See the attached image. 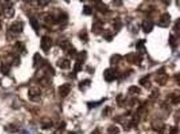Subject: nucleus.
I'll use <instances>...</instances> for the list:
<instances>
[{
  "instance_id": "1",
  "label": "nucleus",
  "mask_w": 180,
  "mask_h": 134,
  "mask_svg": "<svg viewBox=\"0 0 180 134\" xmlns=\"http://www.w3.org/2000/svg\"><path fill=\"white\" fill-rule=\"evenodd\" d=\"M52 44V41L51 37L47 36H43L41 39V48L43 49V52H47L51 48Z\"/></svg>"
},
{
  "instance_id": "2",
  "label": "nucleus",
  "mask_w": 180,
  "mask_h": 134,
  "mask_svg": "<svg viewBox=\"0 0 180 134\" xmlns=\"http://www.w3.org/2000/svg\"><path fill=\"white\" fill-rule=\"evenodd\" d=\"M155 80L159 85H164L166 84L167 80H168V75L164 73V68H161V70L158 71V75L155 78Z\"/></svg>"
},
{
  "instance_id": "3",
  "label": "nucleus",
  "mask_w": 180,
  "mask_h": 134,
  "mask_svg": "<svg viewBox=\"0 0 180 134\" xmlns=\"http://www.w3.org/2000/svg\"><path fill=\"white\" fill-rule=\"evenodd\" d=\"M28 95L32 100H37V99H39L40 95H41V89L37 87H32L29 89Z\"/></svg>"
},
{
  "instance_id": "4",
  "label": "nucleus",
  "mask_w": 180,
  "mask_h": 134,
  "mask_svg": "<svg viewBox=\"0 0 180 134\" xmlns=\"http://www.w3.org/2000/svg\"><path fill=\"white\" fill-rule=\"evenodd\" d=\"M104 78L107 82H111L116 79V71L113 69H106L104 72Z\"/></svg>"
},
{
  "instance_id": "5",
  "label": "nucleus",
  "mask_w": 180,
  "mask_h": 134,
  "mask_svg": "<svg viewBox=\"0 0 180 134\" xmlns=\"http://www.w3.org/2000/svg\"><path fill=\"white\" fill-rule=\"evenodd\" d=\"M71 90V85L70 84H64L59 87V94L61 97H66L69 95V93Z\"/></svg>"
},
{
  "instance_id": "6",
  "label": "nucleus",
  "mask_w": 180,
  "mask_h": 134,
  "mask_svg": "<svg viewBox=\"0 0 180 134\" xmlns=\"http://www.w3.org/2000/svg\"><path fill=\"white\" fill-rule=\"evenodd\" d=\"M22 29H23V25L20 22H14L10 26V30L15 33H20L22 32Z\"/></svg>"
},
{
  "instance_id": "7",
  "label": "nucleus",
  "mask_w": 180,
  "mask_h": 134,
  "mask_svg": "<svg viewBox=\"0 0 180 134\" xmlns=\"http://www.w3.org/2000/svg\"><path fill=\"white\" fill-rule=\"evenodd\" d=\"M142 28H143V31L145 33H150L154 28V23L152 22L144 20L142 23Z\"/></svg>"
},
{
  "instance_id": "8",
  "label": "nucleus",
  "mask_w": 180,
  "mask_h": 134,
  "mask_svg": "<svg viewBox=\"0 0 180 134\" xmlns=\"http://www.w3.org/2000/svg\"><path fill=\"white\" fill-rule=\"evenodd\" d=\"M57 65L62 70H68L71 67V62L67 59H61L58 61Z\"/></svg>"
},
{
  "instance_id": "9",
  "label": "nucleus",
  "mask_w": 180,
  "mask_h": 134,
  "mask_svg": "<svg viewBox=\"0 0 180 134\" xmlns=\"http://www.w3.org/2000/svg\"><path fill=\"white\" fill-rule=\"evenodd\" d=\"M102 26H103V22L101 21H96L93 23L92 26V32L95 34L101 33L102 31Z\"/></svg>"
},
{
  "instance_id": "10",
  "label": "nucleus",
  "mask_w": 180,
  "mask_h": 134,
  "mask_svg": "<svg viewBox=\"0 0 180 134\" xmlns=\"http://www.w3.org/2000/svg\"><path fill=\"white\" fill-rule=\"evenodd\" d=\"M169 23H170V15L166 12L160 17V25L163 27H167Z\"/></svg>"
},
{
  "instance_id": "11",
  "label": "nucleus",
  "mask_w": 180,
  "mask_h": 134,
  "mask_svg": "<svg viewBox=\"0 0 180 134\" xmlns=\"http://www.w3.org/2000/svg\"><path fill=\"white\" fill-rule=\"evenodd\" d=\"M86 56H87V54L85 51L83 52H79L78 54H76V62L78 63H81V64H84V62L86 60Z\"/></svg>"
},
{
  "instance_id": "12",
  "label": "nucleus",
  "mask_w": 180,
  "mask_h": 134,
  "mask_svg": "<svg viewBox=\"0 0 180 134\" xmlns=\"http://www.w3.org/2000/svg\"><path fill=\"white\" fill-rule=\"evenodd\" d=\"M3 13H4V15L6 18H12L13 15H14V9L12 8V6H11V4L10 5H8V6L3 9Z\"/></svg>"
},
{
  "instance_id": "13",
  "label": "nucleus",
  "mask_w": 180,
  "mask_h": 134,
  "mask_svg": "<svg viewBox=\"0 0 180 134\" xmlns=\"http://www.w3.org/2000/svg\"><path fill=\"white\" fill-rule=\"evenodd\" d=\"M144 42H145V40H140L137 43H136V49H137L139 52H140V55H142L143 53H145L146 52V50H145V47H144Z\"/></svg>"
},
{
  "instance_id": "14",
  "label": "nucleus",
  "mask_w": 180,
  "mask_h": 134,
  "mask_svg": "<svg viewBox=\"0 0 180 134\" xmlns=\"http://www.w3.org/2000/svg\"><path fill=\"white\" fill-rule=\"evenodd\" d=\"M140 85H142L144 88H150L151 87V83H150V75H147V76L144 77L143 79H141L140 80Z\"/></svg>"
},
{
  "instance_id": "15",
  "label": "nucleus",
  "mask_w": 180,
  "mask_h": 134,
  "mask_svg": "<svg viewBox=\"0 0 180 134\" xmlns=\"http://www.w3.org/2000/svg\"><path fill=\"white\" fill-rule=\"evenodd\" d=\"M95 8H97L98 11L101 12H106L107 11V6L101 1H97L95 3Z\"/></svg>"
},
{
  "instance_id": "16",
  "label": "nucleus",
  "mask_w": 180,
  "mask_h": 134,
  "mask_svg": "<svg viewBox=\"0 0 180 134\" xmlns=\"http://www.w3.org/2000/svg\"><path fill=\"white\" fill-rule=\"evenodd\" d=\"M51 127H52V122L51 119H44L42 121V128H43V129H48Z\"/></svg>"
},
{
  "instance_id": "17",
  "label": "nucleus",
  "mask_w": 180,
  "mask_h": 134,
  "mask_svg": "<svg viewBox=\"0 0 180 134\" xmlns=\"http://www.w3.org/2000/svg\"><path fill=\"white\" fill-rule=\"evenodd\" d=\"M40 84L44 87H47L51 84H52V80L50 79V78L47 76H43L42 77V79H40Z\"/></svg>"
},
{
  "instance_id": "18",
  "label": "nucleus",
  "mask_w": 180,
  "mask_h": 134,
  "mask_svg": "<svg viewBox=\"0 0 180 134\" xmlns=\"http://www.w3.org/2000/svg\"><path fill=\"white\" fill-rule=\"evenodd\" d=\"M30 24H31V26H32V28H33L35 31L39 30V23H38V22H37V20L36 18H34V17L31 18Z\"/></svg>"
},
{
  "instance_id": "19",
  "label": "nucleus",
  "mask_w": 180,
  "mask_h": 134,
  "mask_svg": "<svg viewBox=\"0 0 180 134\" xmlns=\"http://www.w3.org/2000/svg\"><path fill=\"white\" fill-rule=\"evenodd\" d=\"M107 132H108V134H119V128L115 126V125H112V126H110V127L108 128Z\"/></svg>"
},
{
  "instance_id": "20",
  "label": "nucleus",
  "mask_w": 180,
  "mask_h": 134,
  "mask_svg": "<svg viewBox=\"0 0 180 134\" xmlns=\"http://www.w3.org/2000/svg\"><path fill=\"white\" fill-rule=\"evenodd\" d=\"M33 65L35 67L38 66V65L41 64V61H43V59L41 57V55H39V53H36V54H35L33 58Z\"/></svg>"
},
{
  "instance_id": "21",
  "label": "nucleus",
  "mask_w": 180,
  "mask_h": 134,
  "mask_svg": "<svg viewBox=\"0 0 180 134\" xmlns=\"http://www.w3.org/2000/svg\"><path fill=\"white\" fill-rule=\"evenodd\" d=\"M90 85H91V80L90 79H85V80H83L80 83L79 88L81 89V90H83L85 88H88Z\"/></svg>"
},
{
  "instance_id": "22",
  "label": "nucleus",
  "mask_w": 180,
  "mask_h": 134,
  "mask_svg": "<svg viewBox=\"0 0 180 134\" xmlns=\"http://www.w3.org/2000/svg\"><path fill=\"white\" fill-rule=\"evenodd\" d=\"M129 92L130 94H133V95H139L141 92L140 89L137 87V86H131L129 88Z\"/></svg>"
},
{
  "instance_id": "23",
  "label": "nucleus",
  "mask_w": 180,
  "mask_h": 134,
  "mask_svg": "<svg viewBox=\"0 0 180 134\" xmlns=\"http://www.w3.org/2000/svg\"><path fill=\"white\" fill-rule=\"evenodd\" d=\"M121 59H122V56H121V55H114L113 56L111 57V59H110V63H111L112 65L117 64V63H118Z\"/></svg>"
},
{
  "instance_id": "24",
  "label": "nucleus",
  "mask_w": 180,
  "mask_h": 134,
  "mask_svg": "<svg viewBox=\"0 0 180 134\" xmlns=\"http://www.w3.org/2000/svg\"><path fill=\"white\" fill-rule=\"evenodd\" d=\"M82 70V64H81V63H78V62H76V64H75V66H74V70H73V73L74 74H77L79 71Z\"/></svg>"
},
{
  "instance_id": "25",
  "label": "nucleus",
  "mask_w": 180,
  "mask_h": 134,
  "mask_svg": "<svg viewBox=\"0 0 180 134\" xmlns=\"http://www.w3.org/2000/svg\"><path fill=\"white\" fill-rule=\"evenodd\" d=\"M92 8L88 5H85L84 8H83V13L85 14V15H90V14H92Z\"/></svg>"
},
{
  "instance_id": "26",
  "label": "nucleus",
  "mask_w": 180,
  "mask_h": 134,
  "mask_svg": "<svg viewBox=\"0 0 180 134\" xmlns=\"http://www.w3.org/2000/svg\"><path fill=\"white\" fill-rule=\"evenodd\" d=\"M80 38H81V41H83V42H87L88 41V35H87V33H86V32H81V33H80L79 35Z\"/></svg>"
},
{
  "instance_id": "27",
  "label": "nucleus",
  "mask_w": 180,
  "mask_h": 134,
  "mask_svg": "<svg viewBox=\"0 0 180 134\" xmlns=\"http://www.w3.org/2000/svg\"><path fill=\"white\" fill-rule=\"evenodd\" d=\"M1 70L4 75H8L10 70V66L9 65H3L1 67Z\"/></svg>"
},
{
  "instance_id": "28",
  "label": "nucleus",
  "mask_w": 180,
  "mask_h": 134,
  "mask_svg": "<svg viewBox=\"0 0 180 134\" xmlns=\"http://www.w3.org/2000/svg\"><path fill=\"white\" fill-rule=\"evenodd\" d=\"M111 113V108L106 107L104 109V111L102 112V114H104V116H109Z\"/></svg>"
},
{
  "instance_id": "29",
  "label": "nucleus",
  "mask_w": 180,
  "mask_h": 134,
  "mask_svg": "<svg viewBox=\"0 0 180 134\" xmlns=\"http://www.w3.org/2000/svg\"><path fill=\"white\" fill-rule=\"evenodd\" d=\"M169 43L172 46H176V38L174 37V36H170V38H169Z\"/></svg>"
},
{
  "instance_id": "30",
  "label": "nucleus",
  "mask_w": 180,
  "mask_h": 134,
  "mask_svg": "<svg viewBox=\"0 0 180 134\" xmlns=\"http://www.w3.org/2000/svg\"><path fill=\"white\" fill-rule=\"evenodd\" d=\"M105 99H102L101 101H100L99 103H93V102H91V103H88V106L90 109H92V108H94L95 106H97V105H99L100 104H101V102L102 101H104Z\"/></svg>"
},
{
  "instance_id": "31",
  "label": "nucleus",
  "mask_w": 180,
  "mask_h": 134,
  "mask_svg": "<svg viewBox=\"0 0 180 134\" xmlns=\"http://www.w3.org/2000/svg\"><path fill=\"white\" fill-rule=\"evenodd\" d=\"M115 28L119 30V28H121V22H116V23H115Z\"/></svg>"
},
{
  "instance_id": "32",
  "label": "nucleus",
  "mask_w": 180,
  "mask_h": 134,
  "mask_svg": "<svg viewBox=\"0 0 180 134\" xmlns=\"http://www.w3.org/2000/svg\"><path fill=\"white\" fill-rule=\"evenodd\" d=\"M52 134H61L60 132H54V133H52Z\"/></svg>"
}]
</instances>
